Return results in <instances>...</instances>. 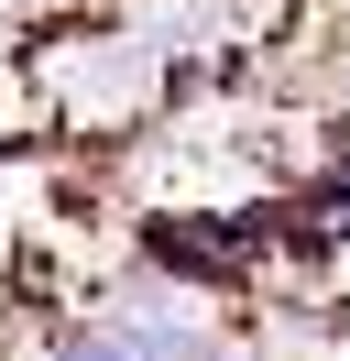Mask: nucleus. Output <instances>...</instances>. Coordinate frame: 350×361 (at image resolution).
I'll use <instances>...</instances> for the list:
<instances>
[{
  "label": "nucleus",
  "mask_w": 350,
  "mask_h": 361,
  "mask_svg": "<svg viewBox=\"0 0 350 361\" xmlns=\"http://www.w3.org/2000/svg\"><path fill=\"white\" fill-rule=\"evenodd\" d=\"M219 361H274V350H219Z\"/></svg>",
  "instance_id": "obj_1"
}]
</instances>
